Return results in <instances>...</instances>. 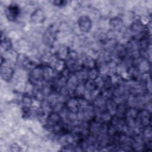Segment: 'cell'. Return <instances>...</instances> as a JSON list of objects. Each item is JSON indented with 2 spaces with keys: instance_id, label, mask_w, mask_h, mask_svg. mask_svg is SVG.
<instances>
[{
  "instance_id": "obj_2",
  "label": "cell",
  "mask_w": 152,
  "mask_h": 152,
  "mask_svg": "<svg viewBox=\"0 0 152 152\" xmlns=\"http://www.w3.org/2000/svg\"><path fill=\"white\" fill-rule=\"evenodd\" d=\"M78 26L81 30L84 32H87L89 31L90 29H91V21L88 17L86 16H83L81 17L79 19Z\"/></svg>"
},
{
  "instance_id": "obj_1",
  "label": "cell",
  "mask_w": 152,
  "mask_h": 152,
  "mask_svg": "<svg viewBox=\"0 0 152 152\" xmlns=\"http://www.w3.org/2000/svg\"><path fill=\"white\" fill-rule=\"evenodd\" d=\"M6 16L7 18L11 21H15L20 13L19 7L15 4H11L6 9Z\"/></svg>"
},
{
  "instance_id": "obj_3",
  "label": "cell",
  "mask_w": 152,
  "mask_h": 152,
  "mask_svg": "<svg viewBox=\"0 0 152 152\" xmlns=\"http://www.w3.org/2000/svg\"><path fill=\"white\" fill-rule=\"evenodd\" d=\"M12 69L11 68L8 67H1V75L2 77L5 80H8L10 79V77L12 76Z\"/></svg>"
}]
</instances>
